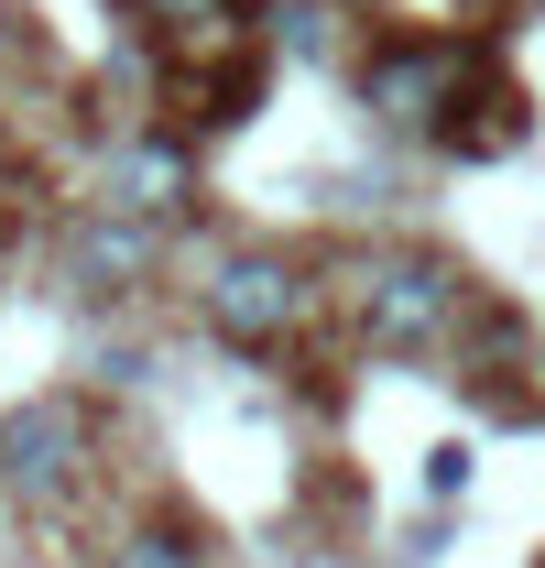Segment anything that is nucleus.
I'll use <instances>...</instances> for the list:
<instances>
[{
	"label": "nucleus",
	"instance_id": "1",
	"mask_svg": "<svg viewBox=\"0 0 545 568\" xmlns=\"http://www.w3.org/2000/svg\"><path fill=\"white\" fill-rule=\"evenodd\" d=\"M470 317V274L448 252H371L360 263V339L371 351H436L448 328Z\"/></svg>",
	"mask_w": 545,
	"mask_h": 568
},
{
	"label": "nucleus",
	"instance_id": "2",
	"mask_svg": "<svg viewBox=\"0 0 545 568\" xmlns=\"http://www.w3.org/2000/svg\"><path fill=\"white\" fill-rule=\"evenodd\" d=\"M480 67H491V55L459 44V33H404V44H382V55L360 67V110L393 121V132H425V142H436V121L480 88Z\"/></svg>",
	"mask_w": 545,
	"mask_h": 568
},
{
	"label": "nucleus",
	"instance_id": "3",
	"mask_svg": "<svg viewBox=\"0 0 545 568\" xmlns=\"http://www.w3.org/2000/svg\"><path fill=\"white\" fill-rule=\"evenodd\" d=\"M88 405L76 394H33L22 416H0V481L22 503H66L76 493V470H88Z\"/></svg>",
	"mask_w": 545,
	"mask_h": 568
},
{
	"label": "nucleus",
	"instance_id": "4",
	"mask_svg": "<svg viewBox=\"0 0 545 568\" xmlns=\"http://www.w3.org/2000/svg\"><path fill=\"white\" fill-rule=\"evenodd\" d=\"M295 317H306V274H295L284 252H229V263L207 274V328H218L229 351H272Z\"/></svg>",
	"mask_w": 545,
	"mask_h": 568
},
{
	"label": "nucleus",
	"instance_id": "5",
	"mask_svg": "<svg viewBox=\"0 0 545 568\" xmlns=\"http://www.w3.org/2000/svg\"><path fill=\"white\" fill-rule=\"evenodd\" d=\"M197 197V164L175 153V142H121L110 153V197L99 209H121V219H175Z\"/></svg>",
	"mask_w": 545,
	"mask_h": 568
},
{
	"label": "nucleus",
	"instance_id": "6",
	"mask_svg": "<svg viewBox=\"0 0 545 568\" xmlns=\"http://www.w3.org/2000/svg\"><path fill=\"white\" fill-rule=\"evenodd\" d=\"M436 142H448L459 164H491V153H513V142H524V99H513L502 77L480 67V88L448 110V121H436Z\"/></svg>",
	"mask_w": 545,
	"mask_h": 568
},
{
	"label": "nucleus",
	"instance_id": "7",
	"mask_svg": "<svg viewBox=\"0 0 545 568\" xmlns=\"http://www.w3.org/2000/svg\"><path fill=\"white\" fill-rule=\"evenodd\" d=\"M132 11L164 44H186V55H218V44L240 33V0H132Z\"/></svg>",
	"mask_w": 545,
	"mask_h": 568
},
{
	"label": "nucleus",
	"instance_id": "8",
	"mask_svg": "<svg viewBox=\"0 0 545 568\" xmlns=\"http://www.w3.org/2000/svg\"><path fill=\"white\" fill-rule=\"evenodd\" d=\"M153 263V219H121V209H99L88 230H76V274L99 284V274H142Z\"/></svg>",
	"mask_w": 545,
	"mask_h": 568
},
{
	"label": "nucleus",
	"instance_id": "9",
	"mask_svg": "<svg viewBox=\"0 0 545 568\" xmlns=\"http://www.w3.org/2000/svg\"><path fill=\"white\" fill-rule=\"evenodd\" d=\"M99 568H207V547L186 536V525H132V536H121Z\"/></svg>",
	"mask_w": 545,
	"mask_h": 568
},
{
	"label": "nucleus",
	"instance_id": "10",
	"mask_svg": "<svg viewBox=\"0 0 545 568\" xmlns=\"http://www.w3.org/2000/svg\"><path fill=\"white\" fill-rule=\"evenodd\" d=\"M425 493H436V503L470 493V448H436V459H425Z\"/></svg>",
	"mask_w": 545,
	"mask_h": 568
}]
</instances>
